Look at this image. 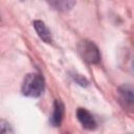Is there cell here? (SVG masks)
Wrapping results in <instances>:
<instances>
[{
  "mask_svg": "<svg viewBox=\"0 0 134 134\" xmlns=\"http://www.w3.org/2000/svg\"><path fill=\"white\" fill-rule=\"evenodd\" d=\"M0 134H15L10 124L4 119H0Z\"/></svg>",
  "mask_w": 134,
  "mask_h": 134,
  "instance_id": "ba28073f",
  "label": "cell"
},
{
  "mask_svg": "<svg viewBox=\"0 0 134 134\" xmlns=\"http://www.w3.org/2000/svg\"><path fill=\"white\" fill-rule=\"evenodd\" d=\"M118 98L121 106L126 109L133 108V89L129 85H122L118 88Z\"/></svg>",
  "mask_w": 134,
  "mask_h": 134,
  "instance_id": "3957f363",
  "label": "cell"
},
{
  "mask_svg": "<svg viewBox=\"0 0 134 134\" xmlns=\"http://www.w3.org/2000/svg\"><path fill=\"white\" fill-rule=\"evenodd\" d=\"M32 25L40 37L41 40H43L45 43H51L52 42V36L49 30V28L46 26V24L41 20H35L32 22Z\"/></svg>",
  "mask_w": 134,
  "mask_h": 134,
  "instance_id": "8992f818",
  "label": "cell"
},
{
  "mask_svg": "<svg viewBox=\"0 0 134 134\" xmlns=\"http://www.w3.org/2000/svg\"><path fill=\"white\" fill-rule=\"evenodd\" d=\"M49 4L53 7V8H55V9H58V10H62V12H66V10H69V9H71L74 5H75V1H69V0H63V1H51V2H49Z\"/></svg>",
  "mask_w": 134,
  "mask_h": 134,
  "instance_id": "52a82bcc",
  "label": "cell"
},
{
  "mask_svg": "<svg viewBox=\"0 0 134 134\" xmlns=\"http://www.w3.org/2000/svg\"><path fill=\"white\" fill-rule=\"evenodd\" d=\"M64 112H65V107L64 104L60 99H55L53 103V110L52 114L50 116V124L53 127H60L64 117Z\"/></svg>",
  "mask_w": 134,
  "mask_h": 134,
  "instance_id": "5b68a950",
  "label": "cell"
},
{
  "mask_svg": "<svg viewBox=\"0 0 134 134\" xmlns=\"http://www.w3.org/2000/svg\"><path fill=\"white\" fill-rule=\"evenodd\" d=\"M76 117L79 121L81 122V125L87 130H94L97 126L96 120L93 117V115L84 108H79L76 110Z\"/></svg>",
  "mask_w": 134,
  "mask_h": 134,
  "instance_id": "277c9868",
  "label": "cell"
},
{
  "mask_svg": "<svg viewBox=\"0 0 134 134\" xmlns=\"http://www.w3.org/2000/svg\"><path fill=\"white\" fill-rule=\"evenodd\" d=\"M80 57L88 64H97L100 61V53L97 46L90 40H82L77 44Z\"/></svg>",
  "mask_w": 134,
  "mask_h": 134,
  "instance_id": "7a4b0ae2",
  "label": "cell"
},
{
  "mask_svg": "<svg viewBox=\"0 0 134 134\" xmlns=\"http://www.w3.org/2000/svg\"><path fill=\"white\" fill-rule=\"evenodd\" d=\"M73 80H74L79 85H81V86H87V85H88V81H87L84 76H82L81 74H74V75H73Z\"/></svg>",
  "mask_w": 134,
  "mask_h": 134,
  "instance_id": "9c48e42d",
  "label": "cell"
},
{
  "mask_svg": "<svg viewBox=\"0 0 134 134\" xmlns=\"http://www.w3.org/2000/svg\"><path fill=\"white\" fill-rule=\"evenodd\" d=\"M22 94L29 97H39L44 90V79L40 73H28L22 83Z\"/></svg>",
  "mask_w": 134,
  "mask_h": 134,
  "instance_id": "6da1fadb",
  "label": "cell"
}]
</instances>
